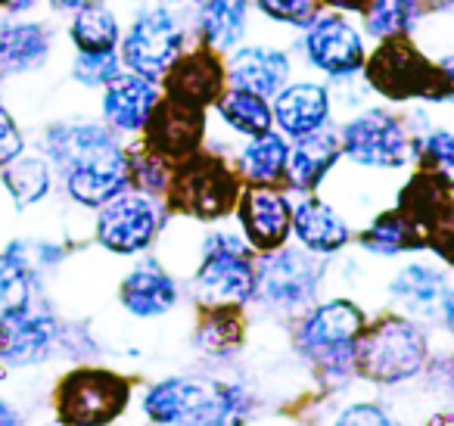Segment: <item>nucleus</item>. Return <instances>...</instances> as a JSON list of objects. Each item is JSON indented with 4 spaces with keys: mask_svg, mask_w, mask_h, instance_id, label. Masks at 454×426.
I'll use <instances>...</instances> for the list:
<instances>
[{
    "mask_svg": "<svg viewBox=\"0 0 454 426\" xmlns=\"http://www.w3.org/2000/svg\"><path fill=\"white\" fill-rule=\"evenodd\" d=\"M32 289H35L32 268L16 252L0 256V320L22 312L26 305H32Z\"/></svg>",
    "mask_w": 454,
    "mask_h": 426,
    "instance_id": "obj_34",
    "label": "nucleus"
},
{
    "mask_svg": "<svg viewBox=\"0 0 454 426\" xmlns=\"http://www.w3.org/2000/svg\"><path fill=\"white\" fill-rule=\"evenodd\" d=\"M247 237L231 231H212L202 240L200 268L193 274V299L206 308L240 312L255 296V256Z\"/></svg>",
    "mask_w": 454,
    "mask_h": 426,
    "instance_id": "obj_3",
    "label": "nucleus"
},
{
    "mask_svg": "<svg viewBox=\"0 0 454 426\" xmlns=\"http://www.w3.org/2000/svg\"><path fill=\"white\" fill-rule=\"evenodd\" d=\"M340 423H386V420H389V414L386 411H380L377 405H352L348 407L346 414H340Z\"/></svg>",
    "mask_w": 454,
    "mask_h": 426,
    "instance_id": "obj_41",
    "label": "nucleus"
},
{
    "mask_svg": "<svg viewBox=\"0 0 454 426\" xmlns=\"http://www.w3.org/2000/svg\"><path fill=\"white\" fill-rule=\"evenodd\" d=\"M302 53L311 69L330 78H352L364 69V38L342 13H315L305 26Z\"/></svg>",
    "mask_w": 454,
    "mask_h": 426,
    "instance_id": "obj_13",
    "label": "nucleus"
},
{
    "mask_svg": "<svg viewBox=\"0 0 454 426\" xmlns=\"http://www.w3.org/2000/svg\"><path fill=\"white\" fill-rule=\"evenodd\" d=\"M293 63L284 51L268 44H249L231 51L224 63V78L231 88L253 91L262 97H274L286 82H290Z\"/></svg>",
    "mask_w": 454,
    "mask_h": 426,
    "instance_id": "obj_19",
    "label": "nucleus"
},
{
    "mask_svg": "<svg viewBox=\"0 0 454 426\" xmlns=\"http://www.w3.org/2000/svg\"><path fill=\"white\" fill-rule=\"evenodd\" d=\"M119 72L121 59L115 57V51H78L75 63H72V75L84 88H106Z\"/></svg>",
    "mask_w": 454,
    "mask_h": 426,
    "instance_id": "obj_36",
    "label": "nucleus"
},
{
    "mask_svg": "<svg viewBox=\"0 0 454 426\" xmlns=\"http://www.w3.org/2000/svg\"><path fill=\"white\" fill-rule=\"evenodd\" d=\"M57 10H69V13H75V10L88 7V4H97V0H51Z\"/></svg>",
    "mask_w": 454,
    "mask_h": 426,
    "instance_id": "obj_46",
    "label": "nucleus"
},
{
    "mask_svg": "<svg viewBox=\"0 0 454 426\" xmlns=\"http://www.w3.org/2000/svg\"><path fill=\"white\" fill-rule=\"evenodd\" d=\"M243 327L237 320L234 308H206V318L200 320L193 333V343L202 355L208 358H224L240 345Z\"/></svg>",
    "mask_w": 454,
    "mask_h": 426,
    "instance_id": "obj_33",
    "label": "nucleus"
},
{
    "mask_svg": "<svg viewBox=\"0 0 454 426\" xmlns=\"http://www.w3.org/2000/svg\"><path fill=\"white\" fill-rule=\"evenodd\" d=\"M330 113H333L330 91L317 82H286L271 100L274 125L286 138H302V134L317 131L330 122Z\"/></svg>",
    "mask_w": 454,
    "mask_h": 426,
    "instance_id": "obj_20",
    "label": "nucleus"
},
{
    "mask_svg": "<svg viewBox=\"0 0 454 426\" xmlns=\"http://www.w3.org/2000/svg\"><path fill=\"white\" fill-rule=\"evenodd\" d=\"M215 109H218V119L224 122L227 131L240 134V138H253V134L274 128L271 103H268V97L253 94V91H243V88L221 91V97L215 100Z\"/></svg>",
    "mask_w": 454,
    "mask_h": 426,
    "instance_id": "obj_28",
    "label": "nucleus"
},
{
    "mask_svg": "<svg viewBox=\"0 0 454 426\" xmlns=\"http://www.w3.org/2000/svg\"><path fill=\"white\" fill-rule=\"evenodd\" d=\"M358 243L364 246L371 256L395 258L408 249H423V233L417 231V225L402 212V209H392L373 218V225L367 227L358 237Z\"/></svg>",
    "mask_w": 454,
    "mask_h": 426,
    "instance_id": "obj_29",
    "label": "nucleus"
},
{
    "mask_svg": "<svg viewBox=\"0 0 454 426\" xmlns=\"http://www.w3.org/2000/svg\"><path fill=\"white\" fill-rule=\"evenodd\" d=\"M340 150L361 169H404L417 159V140L408 134L402 119L386 109H361L342 125Z\"/></svg>",
    "mask_w": 454,
    "mask_h": 426,
    "instance_id": "obj_8",
    "label": "nucleus"
},
{
    "mask_svg": "<svg viewBox=\"0 0 454 426\" xmlns=\"http://www.w3.org/2000/svg\"><path fill=\"white\" fill-rule=\"evenodd\" d=\"M51 162L41 156H16L13 162L4 165V184L13 193L20 206H35L51 193Z\"/></svg>",
    "mask_w": 454,
    "mask_h": 426,
    "instance_id": "obj_32",
    "label": "nucleus"
},
{
    "mask_svg": "<svg viewBox=\"0 0 454 426\" xmlns=\"http://www.w3.org/2000/svg\"><path fill=\"white\" fill-rule=\"evenodd\" d=\"M423 240H427V246L435 252V256H442L445 262L454 264V200L435 215L433 225L427 227V233H423Z\"/></svg>",
    "mask_w": 454,
    "mask_h": 426,
    "instance_id": "obj_39",
    "label": "nucleus"
},
{
    "mask_svg": "<svg viewBox=\"0 0 454 426\" xmlns=\"http://www.w3.org/2000/svg\"><path fill=\"white\" fill-rule=\"evenodd\" d=\"M367 82L389 100H429L445 103L439 66L427 59L408 38L380 41V47L364 59Z\"/></svg>",
    "mask_w": 454,
    "mask_h": 426,
    "instance_id": "obj_7",
    "label": "nucleus"
},
{
    "mask_svg": "<svg viewBox=\"0 0 454 426\" xmlns=\"http://www.w3.org/2000/svg\"><path fill=\"white\" fill-rule=\"evenodd\" d=\"M423 16V0H367L361 7V26L371 38H408Z\"/></svg>",
    "mask_w": 454,
    "mask_h": 426,
    "instance_id": "obj_30",
    "label": "nucleus"
},
{
    "mask_svg": "<svg viewBox=\"0 0 454 426\" xmlns=\"http://www.w3.org/2000/svg\"><path fill=\"white\" fill-rule=\"evenodd\" d=\"M240 227L255 252H271L293 233V202L278 184H249L240 193Z\"/></svg>",
    "mask_w": 454,
    "mask_h": 426,
    "instance_id": "obj_14",
    "label": "nucleus"
},
{
    "mask_svg": "<svg viewBox=\"0 0 454 426\" xmlns=\"http://www.w3.org/2000/svg\"><path fill=\"white\" fill-rule=\"evenodd\" d=\"M131 181L137 184V190H144L150 196L165 193L171 181V169L162 156H156V153H150L144 146V150L131 156Z\"/></svg>",
    "mask_w": 454,
    "mask_h": 426,
    "instance_id": "obj_37",
    "label": "nucleus"
},
{
    "mask_svg": "<svg viewBox=\"0 0 454 426\" xmlns=\"http://www.w3.org/2000/svg\"><path fill=\"white\" fill-rule=\"evenodd\" d=\"M187 44V28L171 7H146L121 38V63L144 78H165Z\"/></svg>",
    "mask_w": 454,
    "mask_h": 426,
    "instance_id": "obj_9",
    "label": "nucleus"
},
{
    "mask_svg": "<svg viewBox=\"0 0 454 426\" xmlns=\"http://www.w3.org/2000/svg\"><path fill=\"white\" fill-rule=\"evenodd\" d=\"M0 423H16V414L10 411V407L4 405V401H0Z\"/></svg>",
    "mask_w": 454,
    "mask_h": 426,
    "instance_id": "obj_47",
    "label": "nucleus"
},
{
    "mask_svg": "<svg viewBox=\"0 0 454 426\" xmlns=\"http://www.w3.org/2000/svg\"><path fill=\"white\" fill-rule=\"evenodd\" d=\"M72 44L78 51H115V44L121 41L119 16L106 7V4H88V7L75 10L72 20Z\"/></svg>",
    "mask_w": 454,
    "mask_h": 426,
    "instance_id": "obj_31",
    "label": "nucleus"
},
{
    "mask_svg": "<svg viewBox=\"0 0 454 426\" xmlns=\"http://www.w3.org/2000/svg\"><path fill=\"white\" fill-rule=\"evenodd\" d=\"M22 131L20 125L13 122V115L7 113V109L0 106V169L7 162H13L16 156L22 153Z\"/></svg>",
    "mask_w": 454,
    "mask_h": 426,
    "instance_id": "obj_40",
    "label": "nucleus"
},
{
    "mask_svg": "<svg viewBox=\"0 0 454 426\" xmlns=\"http://www.w3.org/2000/svg\"><path fill=\"white\" fill-rule=\"evenodd\" d=\"M364 330V314L355 302L333 299L311 308L296 330V345L321 374L342 376L355 367V343Z\"/></svg>",
    "mask_w": 454,
    "mask_h": 426,
    "instance_id": "obj_6",
    "label": "nucleus"
},
{
    "mask_svg": "<svg viewBox=\"0 0 454 426\" xmlns=\"http://www.w3.org/2000/svg\"><path fill=\"white\" fill-rule=\"evenodd\" d=\"M389 293L398 308L408 314H433L445 296V274L433 264L411 262L389 283Z\"/></svg>",
    "mask_w": 454,
    "mask_h": 426,
    "instance_id": "obj_27",
    "label": "nucleus"
},
{
    "mask_svg": "<svg viewBox=\"0 0 454 426\" xmlns=\"http://www.w3.org/2000/svg\"><path fill=\"white\" fill-rule=\"evenodd\" d=\"M224 63L215 57L212 47L202 44L193 53H181L165 72V94L168 100H177L184 106L206 109L224 91Z\"/></svg>",
    "mask_w": 454,
    "mask_h": 426,
    "instance_id": "obj_16",
    "label": "nucleus"
},
{
    "mask_svg": "<svg viewBox=\"0 0 454 426\" xmlns=\"http://www.w3.org/2000/svg\"><path fill=\"white\" fill-rule=\"evenodd\" d=\"M262 16L280 26H309L317 13V0H255Z\"/></svg>",
    "mask_w": 454,
    "mask_h": 426,
    "instance_id": "obj_38",
    "label": "nucleus"
},
{
    "mask_svg": "<svg viewBox=\"0 0 454 426\" xmlns=\"http://www.w3.org/2000/svg\"><path fill=\"white\" fill-rule=\"evenodd\" d=\"M249 398L240 386L196 376H168L153 383L144 395V411L156 423H237Z\"/></svg>",
    "mask_w": 454,
    "mask_h": 426,
    "instance_id": "obj_2",
    "label": "nucleus"
},
{
    "mask_svg": "<svg viewBox=\"0 0 454 426\" xmlns=\"http://www.w3.org/2000/svg\"><path fill=\"white\" fill-rule=\"evenodd\" d=\"M144 134L146 150L162 156L168 165H177L193 153H200L202 138H206V109L184 106V103L162 97L156 113L146 122Z\"/></svg>",
    "mask_w": 454,
    "mask_h": 426,
    "instance_id": "obj_15",
    "label": "nucleus"
},
{
    "mask_svg": "<svg viewBox=\"0 0 454 426\" xmlns=\"http://www.w3.org/2000/svg\"><path fill=\"white\" fill-rule=\"evenodd\" d=\"M51 57V35L38 22L7 20L0 22V69L32 72Z\"/></svg>",
    "mask_w": 454,
    "mask_h": 426,
    "instance_id": "obj_24",
    "label": "nucleus"
},
{
    "mask_svg": "<svg viewBox=\"0 0 454 426\" xmlns=\"http://www.w3.org/2000/svg\"><path fill=\"white\" fill-rule=\"evenodd\" d=\"M159 100H162V94H159L153 78H144L131 69L119 72L103 88V119L115 134H144Z\"/></svg>",
    "mask_w": 454,
    "mask_h": 426,
    "instance_id": "obj_17",
    "label": "nucleus"
},
{
    "mask_svg": "<svg viewBox=\"0 0 454 426\" xmlns=\"http://www.w3.org/2000/svg\"><path fill=\"white\" fill-rule=\"evenodd\" d=\"M119 296L134 318H162L177 305V283L156 258H144L125 274Z\"/></svg>",
    "mask_w": 454,
    "mask_h": 426,
    "instance_id": "obj_22",
    "label": "nucleus"
},
{
    "mask_svg": "<svg viewBox=\"0 0 454 426\" xmlns=\"http://www.w3.org/2000/svg\"><path fill=\"white\" fill-rule=\"evenodd\" d=\"M321 289V268L302 249L278 246L255 262V296L280 314L305 312Z\"/></svg>",
    "mask_w": 454,
    "mask_h": 426,
    "instance_id": "obj_10",
    "label": "nucleus"
},
{
    "mask_svg": "<svg viewBox=\"0 0 454 426\" xmlns=\"http://www.w3.org/2000/svg\"><path fill=\"white\" fill-rule=\"evenodd\" d=\"M159 225H162V212L150 193L121 190L119 196L100 206L94 233L103 249L115 256H137L156 240Z\"/></svg>",
    "mask_w": 454,
    "mask_h": 426,
    "instance_id": "obj_11",
    "label": "nucleus"
},
{
    "mask_svg": "<svg viewBox=\"0 0 454 426\" xmlns=\"http://www.w3.org/2000/svg\"><path fill=\"white\" fill-rule=\"evenodd\" d=\"M165 196L175 212L200 221H218L240 202V175L221 156L193 153L175 165Z\"/></svg>",
    "mask_w": 454,
    "mask_h": 426,
    "instance_id": "obj_4",
    "label": "nucleus"
},
{
    "mask_svg": "<svg viewBox=\"0 0 454 426\" xmlns=\"http://www.w3.org/2000/svg\"><path fill=\"white\" fill-rule=\"evenodd\" d=\"M317 4H327L333 10H361L367 0H317Z\"/></svg>",
    "mask_w": 454,
    "mask_h": 426,
    "instance_id": "obj_44",
    "label": "nucleus"
},
{
    "mask_svg": "<svg viewBox=\"0 0 454 426\" xmlns=\"http://www.w3.org/2000/svg\"><path fill=\"white\" fill-rule=\"evenodd\" d=\"M290 140L280 131H262L247 138V146L237 153V175L247 184H280L286 171Z\"/></svg>",
    "mask_w": 454,
    "mask_h": 426,
    "instance_id": "obj_25",
    "label": "nucleus"
},
{
    "mask_svg": "<svg viewBox=\"0 0 454 426\" xmlns=\"http://www.w3.org/2000/svg\"><path fill=\"white\" fill-rule=\"evenodd\" d=\"M293 233L299 246L321 256H333L352 240L346 218L317 196H305L299 206H293Z\"/></svg>",
    "mask_w": 454,
    "mask_h": 426,
    "instance_id": "obj_23",
    "label": "nucleus"
},
{
    "mask_svg": "<svg viewBox=\"0 0 454 426\" xmlns=\"http://www.w3.org/2000/svg\"><path fill=\"white\" fill-rule=\"evenodd\" d=\"M439 308H442V320H445V327L454 333V287H445V296H442Z\"/></svg>",
    "mask_w": 454,
    "mask_h": 426,
    "instance_id": "obj_43",
    "label": "nucleus"
},
{
    "mask_svg": "<svg viewBox=\"0 0 454 426\" xmlns=\"http://www.w3.org/2000/svg\"><path fill=\"white\" fill-rule=\"evenodd\" d=\"M47 156L66 178V193L84 209H100L131 184V156L113 131L88 122H69L47 131Z\"/></svg>",
    "mask_w": 454,
    "mask_h": 426,
    "instance_id": "obj_1",
    "label": "nucleus"
},
{
    "mask_svg": "<svg viewBox=\"0 0 454 426\" xmlns=\"http://www.w3.org/2000/svg\"><path fill=\"white\" fill-rule=\"evenodd\" d=\"M435 66H439L442 88H445V103H454V53H445Z\"/></svg>",
    "mask_w": 454,
    "mask_h": 426,
    "instance_id": "obj_42",
    "label": "nucleus"
},
{
    "mask_svg": "<svg viewBox=\"0 0 454 426\" xmlns=\"http://www.w3.org/2000/svg\"><path fill=\"white\" fill-rule=\"evenodd\" d=\"M249 4L247 0H202L196 13V32L202 44L218 51H234L247 38Z\"/></svg>",
    "mask_w": 454,
    "mask_h": 426,
    "instance_id": "obj_26",
    "label": "nucleus"
},
{
    "mask_svg": "<svg viewBox=\"0 0 454 426\" xmlns=\"http://www.w3.org/2000/svg\"><path fill=\"white\" fill-rule=\"evenodd\" d=\"M423 4L435 10H454V0H423Z\"/></svg>",
    "mask_w": 454,
    "mask_h": 426,
    "instance_id": "obj_48",
    "label": "nucleus"
},
{
    "mask_svg": "<svg viewBox=\"0 0 454 426\" xmlns=\"http://www.w3.org/2000/svg\"><path fill=\"white\" fill-rule=\"evenodd\" d=\"M59 336V324L44 308L26 305L22 312L0 320V361L35 364L51 355Z\"/></svg>",
    "mask_w": 454,
    "mask_h": 426,
    "instance_id": "obj_18",
    "label": "nucleus"
},
{
    "mask_svg": "<svg viewBox=\"0 0 454 426\" xmlns=\"http://www.w3.org/2000/svg\"><path fill=\"white\" fill-rule=\"evenodd\" d=\"M417 159H420L423 171H429L448 190H454V131L435 128L423 140H417Z\"/></svg>",
    "mask_w": 454,
    "mask_h": 426,
    "instance_id": "obj_35",
    "label": "nucleus"
},
{
    "mask_svg": "<svg viewBox=\"0 0 454 426\" xmlns=\"http://www.w3.org/2000/svg\"><path fill=\"white\" fill-rule=\"evenodd\" d=\"M340 134L330 131L327 125L317 128L302 138H293L290 153H286V171L284 181L290 190L299 193H311L324 184V178L336 169V159H340Z\"/></svg>",
    "mask_w": 454,
    "mask_h": 426,
    "instance_id": "obj_21",
    "label": "nucleus"
},
{
    "mask_svg": "<svg viewBox=\"0 0 454 426\" xmlns=\"http://www.w3.org/2000/svg\"><path fill=\"white\" fill-rule=\"evenodd\" d=\"M427 361V336L408 318H383L364 327L355 343V370L371 383H404Z\"/></svg>",
    "mask_w": 454,
    "mask_h": 426,
    "instance_id": "obj_5",
    "label": "nucleus"
},
{
    "mask_svg": "<svg viewBox=\"0 0 454 426\" xmlns=\"http://www.w3.org/2000/svg\"><path fill=\"white\" fill-rule=\"evenodd\" d=\"M35 4H38V0H0V7H7L10 13H26Z\"/></svg>",
    "mask_w": 454,
    "mask_h": 426,
    "instance_id": "obj_45",
    "label": "nucleus"
},
{
    "mask_svg": "<svg viewBox=\"0 0 454 426\" xmlns=\"http://www.w3.org/2000/svg\"><path fill=\"white\" fill-rule=\"evenodd\" d=\"M131 386L125 376L84 367L69 374L57 389L59 420L66 423H109L125 411Z\"/></svg>",
    "mask_w": 454,
    "mask_h": 426,
    "instance_id": "obj_12",
    "label": "nucleus"
}]
</instances>
